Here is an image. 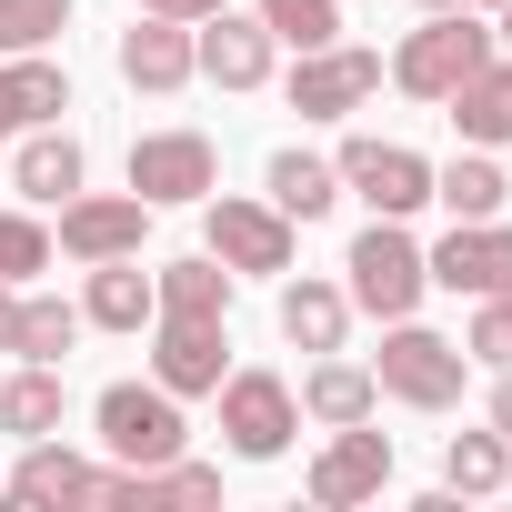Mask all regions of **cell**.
Here are the masks:
<instances>
[{"mask_svg": "<svg viewBox=\"0 0 512 512\" xmlns=\"http://www.w3.org/2000/svg\"><path fill=\"white\" fill-rule=\"evenodd\" d=\"M482 61H492V21L452 0V11H432V21H422V31L392 51V81H402L412 101H452V91H462Z\"/></svg>", "mask_w": 512, "mask_h": 512, "instance_id": "6da1fadb", "label": "cell"}, {"mask_svg": "<svg viewBox=\"0 0 512 512\" xmlns=\"http://www.w3.org/2000/svg\"><path fill=\"white\" fill-rule=\"evenodd\" d=\"M342 292H352V312H372V322H402V312H422V292H432V272H422V241L402 231V221H382L372 211V231L342 251Z\"/></svg>", "mask_w": 512, "mask_h": 512, "instance_id": "7a4b0ae2", "label": "cell"}, {"mask_svg": "<svg viewBox=\"0 0 512 512\" xmlns=\"http://www.w3.org/2000/svg\"><path fill=\"white\" fill-rule=\"evenodd\" d=\"M462 372H472V352L442 342V332H422L412 312L382 332V362H372V382H382L392 402H412V412H452V402H462Z\"/></svg>", "mask_w": 512, "mask_h": 512, "instance_id": "3957f363", "label": "cell"}, {"mask_svg": "<svg viewBox=\"0 0 512 512\" xmlns=\"http://www.w3.org/2000/svg\"><path fill=\"white\" fill-rule=\"evenodd\" d=\"M91 422H101V452L131 462V472H151V462H171V452L191 442L181 392H161V382H111V392L91 402Z\"/></svg>", "mask_w": 512, "mask_h": 512, "instance_id": "277c9868", "label": "cell"}, {"mask_svg": "<svg viewBox=\"0 0 512 512\" xmlns=\"http://www.w3.org/2000/svg\"><path fill=\"white\" fill-rule=\"evenodd\" d=\"M221 432L241 462H282L302 432V392L282 372H221Z\"/></svg>", "mask_w": 512, "mask_h": 512, "instance_id": "5b68a950", "label": "cell"}, {"mask_svg": "<svg viewBox=\"0 0 512 512\" xmlns=\"http://www.w3.org/2000/svg\"><path fill=\"white\" fill-rule=\"evenodd\" d=\"M131 191H141L151 211H171V201H211V191H221V151H211V131H141V141H131Z\"/></svg>", "mask_w": 512, "mask_h": 512, "instance_id": "8992f818", "label": "cell"}, {"mask_svg": "<svg viewBox=\"0 0 512 512\" xmlns=\"http://www.w3.org/2000/svg\"><path fill=\"white\" fill-rule=\"evenodd\" d=\"M141 231H151V201H141V191H71L51 251H71V262L91 272V262H121V251H141Z\"/></svg>", "mask_w": 512, "mask_h": 512, "instance_id": "52a82bcc", "label": "cell"}, {"mask_svg": "<svg viewBox=\"0 0 512 512\" xmlns=\"http://www.w3.org/2000/svg\"><path fill=\"white\" fill-rule=\"evenodd\" d=\"M332 171H342V191H362L382 221H412V211L432 201V161H422V151H402V141H372V131H362V141H342V161H332Z\"/></svg>", "mask_w": 512, "mask_h": 512, "instance_id": "ba28073f", "label": "cell"}, {"mask_svg": "<svg viewBox=\"0 0 512 512\" xmlns=\"http://www.w3.org/2000/svg\"><path fill=\"white\" fill-rule=\"evenodd\" d=\"M392 482V432H372V422H342L322 452H312V472H302V492L322 502V512H352V502H372Z\"/></svg>", "mask_w": 512, "mask_h": 512, "instance_id": "9c48e42d", "label": "cell"}, {"mask_svg": "<svg viewBox=\"0 0 512 512\" xmlns=\"http://www.w3.org/2000/svg\"><path fill=\"white\" fill-rule=\"evenodd\" d=\"M201 231L231 272H292V221L272 201H241V191H211L201 201Z\"/></svg>", "mask_w": 512, "mask_h": 512, "instance_id": "30bf717a", "label": "cell"}, {"mask_svg": "<svg viewBox=\"0 0 512 512\" xmlns=\"http://www.w3.org/2000/svg\"><path fill=\"white\" fill-rule=\"evenodd\" d=\"M372 91H382V51H352V41H322L292 71V111L302 121H352Z\"/></svg>", "mask_w": 512, "mask_h": 512, "instance_id": "8fae6325", "label": "cell"}, {"mask_svg": "<svg viewBox=\"0 0 512 512\" xmlns=\"http://www.w3.org/2000/svg\"><path fill=\"white\" fill-rule=\"evenodd\" d=\"M422 272H432V292H462V302L512 292V231H502V221H452V231L422 251Z\"/></svg>", "mask_w": 512, "mask_h": 512, "instance_id": "7c38bea8", "label": "cell"}, {"mask_svg": "<svg viewBox=\"0 0 512 512\" xmlns=\"http://www.w3.org/2000/svg\"><path fill=\"white\" fill-rule=\"evenodd\" d=\"M111 61H121V81H131V91H151V101H171V91H191V81H201L191 21H151V11L121 31V51H111Z\"/></svg>", "mask_w": 512, "mask_h": 512, "instance_id": "4fadbf2b", "label": "cell"}, {"mask_svg": "<svg viewBox=\"0 0 512 512\" xmlns=\"http://www.w3.org/2000/svg\"><path fill=\"white\" fill-rule=\"evenodd\" d=\"M221 352H231V332H221V322H181V312H161V322H151V382H161V392H181V402H191V392H221V372H231Z\"/></svg>", "mask_w": 512, "mask_h": 512, "instance_id": "5bb4252c", "label": "cell"}, {"mask_svg": "<svg viewBox=\"0 0 512 512\" xmlns=\"http://www.w3.org/2000/svg\"><path fill=\"white\" fill-rule=\"evenodd\" d=\"M191 51H201V81H221V91H262L282 41H272L262 21H241V11H211V21H191Z\"/></svg>", "mask_w": 512, "mask_h": 512, "instance_id": "9a60e30c", "label": "cell"}, {"mask_svg": "<svg viewBox=\"0 0 512 512\" xmlns=\"http://www.w3.org/2000/svg\"><path fill=\"white\" fill-rule=\"evenodd\" d=\"M71 111V71L61 61H41V51H11L0 61V131H41V121H61Z\"/></svg>", "mask_w": 512, "mask_h": 512, "instance_id": "2e32d148", "label": "cell"}, {"mask_svg": "<svg viewBox=\"0 0 512 512\" xmlns=\"http://www.w3.org/2000/svg\"><path fill=\"white\" fill-rule=\"evenodd\" d=\"M81 322H91V332H141V322H161V292H151V272H141V251H121V262H91Z\"/></svg>", "mask_w": 512, "mask_h": 512, "instance_id": "e0dca14e", "label": "cell"}, {"mask_svg": "<svg viewBox=\"0 0 512 512\" xmlns=\"http://www.w3.org/2000/svg\"><path fill=\"white\" fill-rule=\"evenodd\" d=\"M11 181H21L31 201H51V211H61V201L91 181V151H81L61 121H41V131H21V151H11Z\"/></svg>", "mask_w": 512, "mask_h": 512, "instance_id": "ac0fdd59", "label": "cell"}, {"mask_svg": "<svg viewBox=\"0 0 512 512\" xmlns=\"http://www.w3.org/2000/svg\"><path fill=\"white\" fill-rule=\"evenodd\" d=\"M231 262L221 251H181V262H161L151 272V292H161V312H181V322H231Z\"/></svg>", "mask_w": 512, "mask_h": 512, "instance_id": "d6986e66", "label": "cell"}, {"mask_svg": "<svg viewBox=\"0 0 512 512\" xmlns=\"http://www.w3.org/2000/svg\"><path fill=\"white\" fill-rule=\"evenodd\" d=\"M372 412H382V382H372V362H342V352H322V362H312V382H302V422L342 432V422H372Z\"/></svg>", "mask_w": 512, "mask_h": 512, "instance_id": "ffe728a7", "label": "cell"}, {"mask_svg": "<svg viewBox=\"0 0 512 512\" xmlns=\"http://www.w3.org/2000/svg\"><path fill=\"white\" fill-rule=\"evenodd\" d=\"M91 472H101V462H81V452H61V442L41 432V442H21V472L0 482V492L31 502V512H51V502H91Z\"/></svg>", "mask_w": 512, "mask_h": 512, "instance_id": "44dd1931", "label": "cell"}, {"mask_svg": "<svg viewBox=\"0 0 512 512\" xmlns=\"http://www.w3.org/2000/svg\"><path fill=\"white\" fill-rule=\"evenodd\" d=\"M342 332H352V292L342 282H282V342L292 352H342Z\"/></svg>", "mask_w": 512, "mask_h": 512, "instance_id": "7402d4cb", "label": "cell"}, {"mask_svg": "<svg viewBox=\"0 0 512 512\" xmlns=\"http://www.w3.org/2000/svg\"><path fill=\"white\" fill-rule=\"evenodd\" d=\"M442 111H452V131H462L472 151H502V141H512V61L492 51V61H482V71H472Z\"/></svg>", "mask_w": 512, "mask_h": 512, "instance_id": "603a6c76", "label": "cell"}, {"mask_svg": "<svg viewBox=\"0 0 512 512\" xmlns=\"http://www.w3.org/2000/svg\"><path fill=\"white\" fill-rule=\"evenodd\" d=\"M262 191H272V211H282V221H322V211L342 201V171H332L322 151H272Z\"/></svg>", "mask_w": 512, "mask_h": 512, "instance_id": "cb8c5ba5", "label": "cell"}, {"mask_svg": "<svg viewBox=\"0 0 512 512\" xmlns=\"http://www.w3.org/2000/svg\"><path fill=\"white\" fill-rule=\"evenodd\" d=\"M0 432H11V442L61 432V362H21V372H0Z\"/></svg>", "mask_w": 512, "mask_h": 512, "instance_id": "d4e9b609", "label": "cell"}, {"mask_svg": "<svg viewBox=\"0 0 512 512\" xmlns=\"http://www.w3.org/2000/svg\"><path fill=\"white\" fill-rule=\"evenodd\" d=\"M432 201H442L452 221H502L512 181H502V161H492V151H462V161H442V171H432Z\"/></svg>", "mask_w": 512, "mask_h": 512, "instance_id": "484cf974", "label": "cell"}, {"mask_svg": "<svg viewBox=\"0 0 512 512\" xmlns=\"http://www.w3.org/2000/svg\"><path fill=\"white\" fill-rule=\"evenodd\" d=\"M71 342H81V302H51V292H21V362H71Z\"/></svg>", "mask_w": 512, "mask_h": 512, "instance_id": "4316f807", "label": "cell"}, {"mask_svg": "<svg viewBox=\"0 0 512 512\" xmlns=\"http://www.w3.org/2000/svg\"><path fill=\"white\" fill-rule=\"evenodd\" d=\"M502 472H512V442L502 432H452L442 442V482L452 492H502Z\"/></svg>", "mask_w": 512, "mask_h": 512, "instance_id": "83f0119b", "label": "cell"}, {"mask_svg": "<svg viewBox=\"0 0 512 512\" xmlns=\"http://www.w3.org/2000/svg\"><path fill=\"white\" fill-rule=\"evenodd\" d=\"M141 502H151V512H161V502L211 512V502H221V472H211V462H191V452H171V462H151V472H141Z\"/></svg>", "mask_w": 512, "mask_h": 512, "instance_id": "f1b7e54d", "label": "cell"}, {"mask_svg": "<svg viewBox=\"0 0 512 512\" xmlns=\"http://www.w3.org/2000/svg\"><path fill=\"white\" fill-rule=\"evenodd\" d=\"M262 31L292 51H322V41H342V0H262Z\"/></svg>", "mask_w": 512, "mask_h": 512, "instance_id": "f546056e", "label": "cell"}, {"mask_svg": "<svg viewBox=\"0 0 512 512\" xmlns=\"http://www.w3.org/2000/svg\"><path fill=\"white\" fill-rule=\"evenodd\" d=\"M71 31V0H0V51H51Z\"/></svg>", "mask_w": 512, "mask_h": 512, "instance_id": "4dcf8cb0", "label": "cell"}, {"mask_svg": "<svg viewBox=\"0 0 512 512\" xmlns=\"http://www.w3.org/2000/svg\"><path fill=\"white\" fill-rule=\"evenodd\" d=\"M31 272H51V231L31 211H0V282H31Z\"/></svg>", "mask_w": 512, "mask_h": 512, "instance_id": "1f68e13d", "label": "cell"}, {"mask_svg": "<svg viewBox=\"0 0 512 512\" xmlns=\"http://www.w3.org/2000/svg\"><path fill=\"white\" fill-rule=\"evenodd\" d=\"M462 352H472V362H492V372H512V292H482V312H472Z\"/></svg>", "mask_w": 512, "mask_h": 512, "instance_id": "d6a6232c", "label": "cell"}, {"mask_svg": "<svg viewBox=\"0 0 512 512\" xmlns=\"http://www.w3.org/2000/svg\"><path fill=\"white\" fill-rule=\"evenodd\" d=\"M151 21H211V11H231V0H141Z\"/></svg>", "mask_w": 512, "mask_h": 512, "instance_id": "836d02e7", "label": "cell"}, {"mask_svg": "<svg viewBox=\"0 0 512 512\" xmlns=\"http://www.w3.org/2000/svg\"><path fill=\"white\" fill-rule=\"evenodd\" d=\"M21 342V282H0V352Z\"/></svg>", "mask_w": 512, "mask_h": 512, "instance_id": "e575fe53", "label": "cell"}, {"mask_svg": "<svg viewBox=\"0 0 512 512\" xmlns=\"http://www.w3.org/2000/svg\"><path fill=\"white\" fill-rule=\"evenodd\" d=\"M492 432H502V442H512V372H502V382H492Z\"/></svg>", "mask_w": 512, "mask_h": 512, "instance_id": "d590c367", "label": "cell"}, {"mask_svg": "<svg viewBox=\"0 0 512 512\" xmlns=\"http://www.w3.org/2000/svg\"><path fill=\"white\" fill-rule=\"evenodd\" d=\"M492 51L512 61V0H502V11H492Z\"/></svg>", "mask_w": 512, "mask_h": 512, "instance_id": "8d00e7d4", "label": "cell"}, {"mask_svg": "<svg viewBox=\"0 0 512 512\" xmlns=\"http://www.w3.org/2000/svg\"><path fill=\"white\" fill-rule=\"evenodd\" d=\"M462 11H482V21H492V11H502V0H462Z\"/></svg>", "mask_w": 512, "mask_h": 512, "instance_id": "74e56055", "label": "cell"}, {"mask_svg": "<svg viewBox=\"0 0 512 512\" xmlns=\"http://www.w3.org/2000/svg\"><path fill=\"white\" fill-rule=\"evenodd\" d=\"M422 11H452V0H422Z\"/></svg>", "mask_w": 512, "mask_h": 512, "instance_id": "f35d334b", "label": "cell"}, {"mask_svg": "<svg viewBox=\"0 0 512 512\" xmlns=\"http://www.w3.org/2000/svg\"><path fill=\"white\" fill-rule=\"evenodd\" d=\"M502 482H512V472H502Z\"/></svg>", "mask_w": 512, "mask_h": 512, "instance_id": "ab89813d", "label": "cell"}]
</instances>
